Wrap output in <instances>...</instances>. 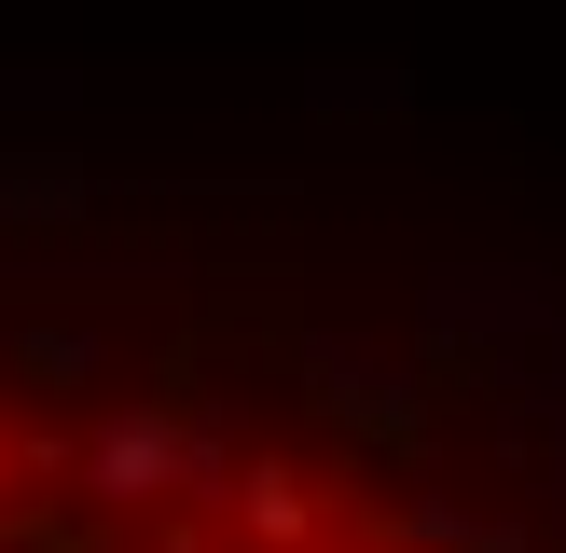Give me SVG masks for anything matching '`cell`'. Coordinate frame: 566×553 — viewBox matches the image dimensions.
I'll list each match as a JSON object with an SVG mask.
<instances>
[{"label":"cell","instance_id":"cell-1","mask_svg":"<svg viewBox=\"0 0 566 553\" xmlns=\"http://www.w3.org/2000/svg\"><path fill=\"white\" fill-rule=\"evenodd\" d=\"M0 553H429L415 525L318 498L291 457H193L153 415H111L97 442L0 429Z\"/></svg>","mask_w":566,"mask_h":553}]
</instances>
